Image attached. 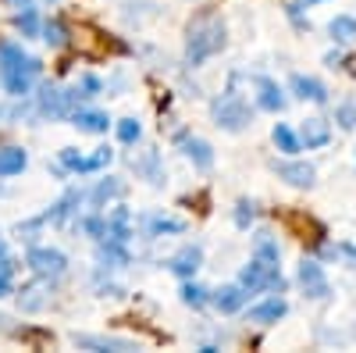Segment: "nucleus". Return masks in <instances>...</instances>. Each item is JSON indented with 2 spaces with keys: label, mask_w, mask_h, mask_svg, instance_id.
<instances>
[{
  "label": "nucleus",
  "mask_w": 356,
  "mask_h": 353,
  "mask_svg": "<svg viewBox=\"0 0 356 353\" xmlns=\"http://www.w3.org/2000/svg\"><path fill=\"white\" fill-rule=\"evenodd\" d=\"M79 225H82V232L89 235V240H107V218H100V214H86Z\"/></svg>",
  "instance_id": "2f4dec72"
},
{
  "label": "nucleus",
  "mask_w": 356,
  "mask_h": 353,
  "mask_svg": "<svg viewBox=\"0 0 356 353\" xmlns=\"http://www.w3.org/2000/svg\"><path fill=\"white\" fill-rule=\"evenodd\" d=\"M303 4H321V0H303Z\"/></svg>",
  "instance_id": "a19ab883"
},
{
  "label": "nucleus",
  "mask_w": 356,
  "mask_h": 353,
  "mask_svg": "<svg viewBox=\"0 0 356 353\" xmlns=\"http://www.w3.org/2000/svg\"><path fill=\"white\" fill-rule=\"evenodd\" d=\"M29 164V154L22 146H0V179H11V175H22Z\"/></svg>",
  "instance_id": "6ab92c4d"
},
{
  "label": "nucleus",
  "mask_w": 356,
  "mask_h": 353,
  "mask_svg": "<svg viewBox=\"0 0 356 353\" xmlns=\"http://www.w3.org/2000/svg\"><path fill=\"white\" fill-rule=\"evenodd\" d=\"M72 104H75V97L68 90H57V86H50V82H43L40 93H36V107H40L43 118H50V122L68 118L72 114Z\"/></svg>",
  "instance_id": "423d86ee"
},
{
  "label": "nucleus",
  "mask_w": 356,
  "mask_h": 353,
  "mask_svg": "<svg viewBox=\"0 0 356 353\" xmlns=\"http://www.w3.org/2000/svg\"><path fill=\"white\" fill-rule=\"evenodd\" d=\"M253 218H257V207H253L250 200H239V203H235V225H239V228H250Z\"/></svg>",
  "instance_id": "f704fd0d"
},
{
  "label": "nucleus",
  "mask_w": 356,
  "mask_h": 353,
  "mask_svg": "<svg viewBox=\"0 0 356 353\" xmlns=\"http://www.w3.org/2000/svg\"><path fill=\"white\" fill-rule=\"evenodd\" d=\"M285 314H289V304L282 297H275V300H264V304L250 307L246 321H257V325H275V321H282Z\"/></svg>",
  "instance_id": "dca6fc26"
},
{
  "label": "nucleus",
  "mask_w": 356,
  "mask_h": 353,
  "mask_svg": "<svg viewBox=\"0 0 356 353\" xmlns=\"http://www.w3.org/2000/svg\"><path fill=\"white\" fill-rule=\"evenodd\" d=\"M178 143H182V154H186L200 171L214 168V150H211V143H207V139H200V136H178Z\"/></svg>",
  "instance_id": "f8f14e48"
},
{
  "label": "nucleus",
  "mask_w": 356,
  "mask_h": 353,
  "mask_svg": "<svg viewBox=\"0 0 356 353\" xmlns=\"http://www.w3.org/2000/svg\"><path fill=\"white\" fill-rule=\"evenodd\" d=\"M25 264L33 268L40 279H61L65 272H68V257L61 253V250H54V246H33L29 250V257H25Z\"/></svg>",
  "instance_id": "39448f33"
},
{
  "label": "nucleus",
  "mask_w": 356,
  "mask_h": 353,
  "mask_svg": "<svg viewBox=\"0 0 356 353\" xmlns=\"http://www.w3.org/2000/svg\"><path fill=\"white\" fill-rule=\"evenodd\" d=\"M0 253H8V240H4V235H0Z\"/></svg>",
  "instance_id": "ea45409f"
},
{
  "label": "nucleus",
  "mask_w": 356,
  "mask_h": 353,
  "mask_svg": "<svg viewBox=\"0 0 356 353\" xmlns=\"http://www.w3.org/2000/svg\"><path fill=\"white\" fill-rule=\"evenodd\" d=\"M328 139H332L328 122H324V118H307L303 129H300V143L307 150H321V146H328Z\"/></svg>",
  "instance_id": "2eb2a0df"
},
{
  "label": "nucleus",
  "mask_w": 356,
  "mask_h": 353,
  "mask_svg": "<svg viewBox=\"0 0 356 353\" xmlns=\"http://www.w3.org/2000/svg\"><path fill=\"white\" fill-rule=\"evenodd\" d=\"M225 43H228V33L221 18H196L189 25V40H186V65L200 68L207 57L221 54Z\"/></svg>",
  "instance_id": "f03ea898"
},
{
  "label": "nucleus",
  "mask_w": 356,
  "mask_h": 353,
  "mask_svg": "<svg viewBox=\"0 0 356 353\" xmlns=\"http://www.w3.org/2000/svg\"><path fill=\"white\" fill-rule=\"evenodd\" d=\"M296 279H300V285H303V292L310 300H324L332 292V285H328V279H324V268L317 260H310V257H303L300 260V272H296Z\"/></svg>",
  "instance_id": "0eeeda50"
},
{
  "label": "nucleus",
  "mask_w": 356,
  "mask_h": 353,
  "mask_svg": "<svg viewBox=\"0 0 356 353\" xmlns=\"http://www.w3.org/2000/svg\"><path fill=\"white\" fill-rule=\"evenodd\" d=\"M122 193H125V182H122V179H114V175H107V179H100V182H97V189L89 193V200H93L97 207H104V203L118 200Z\"/></svg>",
  "instance_id": "4be33fe9"
},
{
  "label": "nucleus",
  "mask_w": 356,
  "mask_h": 353,
  "mask_svg": "<svg viewBox=\"0 0 356 353\" xmlns=\"http://www.w3.org/2000/svg\"><path fill=\"white\" fill-rule=\"evenodd\" d=\"M211 114H214V125H221L225 132H243V129L253 122L250 104H246L243 97H235V93H225L221 100H214Z\"/></svg>",
  "instance_id": "7ed1b4c3"
},
{
  "label": "nucleus",
  "mask_w": 356,
  "mask_h": 353,
  "mask_svg": "<svg viewBox=\"0 0 356 353\" xmlns=\"http://www.w3.org/2000/svg\"><path fill=\"white\" fill-rule=\"evenodd\" d=\"M207 300H211V292H207L203 285H196V282L186 279V285H182V304H186V307H203Z\"/></svg>",
  "instance_id": "7c9ffc66"
},
{
  "label": "nucleus",
  "mask_w": 356,
  "mask_h": 353,
  "mask_svg": "<svg viewBox=\"0 0 356 353\" xmlns=\"http://www.w3.org/2000/svg\"><path fill=\"white\" fill-rule=\"evenodd\" d=\"M139 136H143V125L136 122V118H122V122H118V139L122 143H139Z\"/></svg>",
  "instance_id": "473e14b6"
},
{
  "label": "nucleus",
  "mask_w": 356,
  "mask_h": 353,
  "mask_svg": "<svg viewBox=\"0 0 356 353\" xmlns=\"http://www.w3.org/2000/svg\"><path fill=\"white\" fill-rule=\"evenodd\" d=\"M271 139H275V146H278V150L282 154H296V150H303V143H300V136H296L289 125H275V132H271Z\"/></svg>",
  "instance_id": "a878e982"
},
{
  "label": "nucleus",
  "mask_w": 356,
  "mask_h": 353,
  "mask_svg": "<svg viewBox=\"0 0 356 353\" xmlns=\"http://www.w3.org/2000/svg\"><path fill=\"white\" fill-rule=\"evenodd\" d=\"M11 8H33V0H11Z\"/></svg>",
  "instance_id": "58836bf2"
},
{
  "label": "nucleus",
  "mask_w": 356,
  "mask_h": 353,
  "mask_svg": "<svg viewBox=\"0 0 356 353\" xmlns=\"http://www.w3.org/2000/svg\"><path fill=\"white\" fill-rule=\"evenodd\" d=\"M132 168L143 175L146 182H154V186H161V182H164V168H161L157 150H143L139 157H132Z\"/></svg>",
  "instance_id": "a211bd4d"
},
{
  "label": "nucleus",
  "mask_w": 356,
  "mask_h": 353,
  "mask_svg": "<svg viewBox=\"0 0 356 353\" xmlns=\"http://www.w3.org/2000/svg\"><path fill=\"white\" fill-rule=\"evenodd\" d=\"M335 122L349 132V129H356V104H342L339 111H335Z\"/></svg>",
  "instance_id": "c9c22d12"
},
{
  "label": "nucleus",
  "mask_w": 356,
  "mask_h": 353,
  "mask_svg": "<svg viewBox=\"0 0 356 353\" xmlns=\"http://www.w3.org/2000/svg\"><path fill=\"white\" fill-rule=\"evenodd\" d=\"M129 235H132V214H129V207H114V214L107 218V240L129 243Z\"/></svg>",
  "instance_id": "aec40b11"
},
{
  "label": "nucleus",
  "mask_w": 356,
  "mask_h": 353,
  "mask_svg": "<svg viewBox=\"0 0 356 353\" xmlns=\"http://www.w3.org/2000/svg\"><path fill=\"white\" fill-rule=\"evenodd\" d=\"M47 304H50V279L18 289V307H22L25 314H36V311H43Z\"/></svg>",
  "instance_id": "1a4fd4ad"
},
{
  "label": "nucleus",
  "mask_w": 356,
  "mask_h": 353,
  "mask_svg": "<svg viewBox=\"0 0 356 353\" xmlns=\"http://www.w3.org/2000/svg\"><path fill=\"white\" fill-rule=\"evenodd\" d=\"M72 125H75L79 132H93V136H100V132L111 129V118H107L104 111H72Z\"/></svg>",
  "instance_id": "f3484780"
},
{
  "label": "nucleus",
  "mask_w": 356,
  "mask_h": 353,
  "mask_svg": "<svg viewBox=\"0 0 356 353\" xmlns=\"http://www.w3.org/2000/svg\"><path fill=\"white\" fill-rule=\"evenodd\" d=\"M100 264L107 268H122V264H129V250H125V243H118V240H100Z\"/></svg>",
  "instance_id": "b1692460"
},
{
  "label": "nucleus",
  "mask_w": 356,
  "mask_h": 353,
  "mask_svg": "<svg viewBox=\"0 0 356 353\" xmlns=\"http://www.w3.org/2000/svg\"><path fill=\"white\" fill-rule=\"evenodd\" d=\"M164 232L182 235V232H186V221H178V218H164V214H154V218H150V235H164Z\"/></svg>",
  "instance_id": "c756f323"
},
{
  "label": "nucleus",
  "mask_w": 356,
  "mask_h": 353,
  "mask_svg": "<svg viewBox=\"0 0 356 353\" xmlns=\"http://www.w3.org/2000/svg\"><path fill=\"white\" fill-rule=\"evenodd\" d=\"M328 33H332V40H335V43H353V40H356V18H349V15L332 18Z\"/></svg>",
  "instance_id": "393cba45"
},
{
  "label": "nucleus",
  "mask_w": 356,
  "mask_h": 353,
  "mask_svg": "<svg viewBox=\"0 0 356 353\" xmlns=\"http://www.w3.org/2000/svg\"><path fill=\"white\" fill-rule=\"evenodd\" d=\"M40 79V61L29 57L18 43H0V86L4 93L22 100L33 93V86Z\"/></svg>",
  "instance_id": "f257e3e1"
},
{
  "label": "nucleus",
  "mask_w": 356,
  "mask_h": 353,
  "mask_svg": "<svg viewBox=\"0 0 356 353\" xmlns=\"http://www.w3.org/2000/svg\"><path fill=\"white\" fill-rule=\"evenodd\" d=\"M257 90H260V107L264 111H285V97H282V90H278V82H271V79H257Z\"/></svg>",
  "instance_id": "412c9836"
},
{
  "label": "nucleus",
  "mask_w": 356,
  "mask_h": 353,
  "mask_svg": "<svg viewBox=\"0 0 356 353\" xmlns=\"http://www.w3.org/2000/svg\"><path fill=\"white\" fill-rule=\"evenodd\" d=\"M200 264H203V250L193 243V246H182L171 260H168V268L178 275V279H193L196 272H200Z\"/></svg>",
  "instance_id": "ddd939ff"
},
{
  "label": "nucleus",
  "mask_w": 356,
  "mask_h": 353,
  "mask_svg": "<svg viewBox=\"0 0 356 353\" xmlns=\"http://www.w3.org/2000/svg\"><path fill=\"white\" fill-rule=\"evenodd\" d=\"M100 90H104V82H100L97 75H82V79H79V86L72 90V97H97Z\"/></svg>",
  "instance_id": "72a5a7b5"
},
{
  "label": "nucleus",
  "mask_w": 356,
  "mask_h": 353,
  "mask_svg": "<svg viewBox=\"0 0 356 353\" xmlns=\"http://www.w3.org/2000/svg\"><path fill=\"white\" fill-rule=\"evenodd\" d=\"M15 25L22 29V36H40V29H43V22H40L36 8H22V11H18V18H15Z\"/></svg>",
  "instance_id": "c85d7f7f"
},
{
  "label": "nucleus",
  "mask_w": 356,
  "mask_h": 353,
  "mask_svg": "<svg viewBox=\"0 0 356 353\" xmlns=\"http://www.w3.org/2000/svg\"><path fill=\"white\" fill-rule=\"evenodd\" d=\"M246 297H250V289H243L239 282H235V285H221L218 292H211V300H214V307H218L221 314H235V311H243Z\"/></svg>",
  "instance_id": "4468645a"
},
{
  "label": "nucleus",
  "mask_w": 356,
  "mask_h": 353,
  "mask_svg": "<svg viewBox=\"0 0 356 353\" xmlns=\"http://www.w3.org/2000/svg\"><path fill=\"white\" fill-rule=\"evenodd\" d=\"M275 171H278V179H285L296 189H310L317 182V171L307 161H275Z\"/></svg>",
  "instance_id": "6e6552de"
},
{
  "label": "nucleus",
  "mask_w": 356,
  "mask_h": 353,
  "mask_svg": "<svg viewBox=\"0 0 356 353\" xmlns=\"http://www.w3.org/2000/svg\"><path fill=\"white\" fill-rule=\"evenodd\" d=\"M289 86H292V93L300 97V100H310V104H328V86L317 82V79H310V75H300V72H296V75L289 79Z\"/></svg>",
  "instance_id": "9b49d317"
},
{
  "label": "nucleus",
  "mask_w": 356,
  "mask_h": 353,
  "mask_svg": "<svg viewBox=\"0 0 356 353\" xmlns=\"http://www.w3.org/2000/svg\"><path fill=\"white\" fill-rule=\"evenodd\" d=\"M339 250H342V253H346V257H349V260H353V264H356V246H349V243H342V246H339Z\"/></svg>",
  "instance_id": "4c0bfd02"
},
{
  "label": "nucleus",
  "mask_w": 356,
  "mask_h": 353,
  "mask_svg": "<svg viewBox=\"0 0 356 353\" xmlns=\"http://www.w3.org/2000/svg\"><path fill=\"white\" fill-rule=\"evenodd\" d=\"M253 257H260V260H267V264H278V240H275L267 228L253 235Z\"/></svg>",
  "instance_id": "5701e85b"
},
{
  "label": "nucleus",
  "mask_w": 356,
  "mask_h": 353,
  "mask_svg": "<svg viewBox=\"0 0 356 353\" xmlns=\"http://www.w3.org/2000/svg\"><path fill=\"white\" fill-rule=\"evenodd\" d=\"M8 292H15V289H11V279L0 275V297H8Z\"/></svg>",
  "instance_id": "e433bc0d"
},
{
  "label": "nucleus",
  "mask_w": 356,
  "mask_h": 353,
  "mask_svg": "<svg viewBox=\"0 0 356 353\" xmlns=\"http://www.w3.org/2000/svg\"><path fill=\"white\" fill-rule=\"evenodd\" d=\"M72 343H75V346H82V350H97V353H107V350H114V353H129V350H139V346H136V343H129V339L82 336V332H75V336H72Z\"/></svg>",
  "instance_id": "9d476101"
},
{
  "label": "nucleus",
  "mask_w": 356,
  "mask_h": 353,
  "mask_svg": "<svg viewBox=\"0 0 356 353\" xmlns=\"http://www.w3.org/2000/svg\"><path fill=\"white\" fill-rule=\"evenodd\" d=\"M239 285L243 289H250V292H264V289H285V279H282V272H278V264H267V260H260V257H253L246 268L239 272Z\"/></svg>",
  "instance_id": "20e7f679"
},
{
  "label": "nucleus",
  "mask_w": 356,
  "mask_h": 353,
  "mask_svg": "<svg viewBox=\"0 0 356 353\" xmlns=\"http://www.w3.org/2000/svg\"><path fill=\"white\" fill-rule=\"evenodd\" d=\"M111 157H114V150L111 146H97V154H82V168H79V175H89V171H100V168H107L111 164Z\"/></svg>",
  "instance_id": "cd10ccee"
},
{
  "label": "nucleus",
  "mask_w": 356,
  "mask_h": 353,
  "mask_svg": "<svg viewBox=\"0 0 356 353\" xmlns=\"http://www.w3.org/2000/svg\"><path fill=\"white\" fill-rule=\"evenodd\" d=\"M40 36H43V40H47L50 47H68V29H65V22H57V18L43 22Z\"/></svg>",
  "instance_id": "bb28decb"
}]
</instances>
